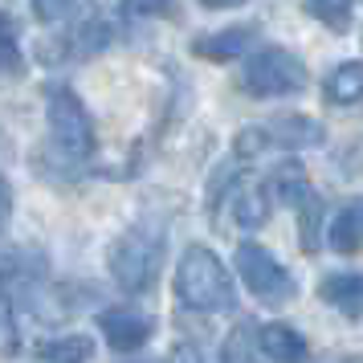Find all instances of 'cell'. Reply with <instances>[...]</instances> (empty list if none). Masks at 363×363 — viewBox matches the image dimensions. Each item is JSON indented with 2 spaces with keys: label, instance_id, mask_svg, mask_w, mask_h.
Instances as JSON below:
<instances>
[{
  "label": "cell",
  "instance_id": "cell-17",
  "mask_svg": "<svg viewBox=\"0 0 363 363\" xmlns=\"http://www.w3.org/2000/svg\"><path fill=\"white\" fill-rule=\"evenodd\" d=\"M302 9H306V17H314L330 33H347L351 29V0H306Z\"/></svg>",
  "mask_w": 363,
  "mask_h": 363
},
{
  "label": "cell",
  "instance_id": "cell-7",
  "mask_svg": "<svg viewBox=\"0 0 363 363\" xmlns=\"http://www.w3.org/2000/svg\"><path fill=\"white\" fill-rule=\"evenodd\" d=\"M216 200H225L229 204V220L237 229H262L269 213H274V196H269V188L262 184H245L241 180V167H233V184L229 188H220L216 184Z\"/></svg>",
  "mask_w": 363,
  "mask_h": 363
},
{
  "label": "cell",
  "instance_id": "cell-12",
  "mask_svg": "<svg viewBox=\"0 0 363 363\" xmlns=\"http://www.w3.org/2000/svg\"><path fill=\"white\" fill-rule=\"evenodd\" d=\"M94 359V339L90 335H53L41 339L29 351V363H90Z\"/></svg>",
  "mask_w": 363,
  "mask_h": 363
},
{
  "label": "cell",
  "instance_id": "cell-16",
  "mask_svg": "<svg viewBox=\"0 0 363 363\" xmlns=\"http://www.w3.org/2000/svg\"><path fill=\"white\" fill-rule=\"evenodd\" d=\"M294 213H298V245H302V253H318L323 233H327V204H323V196L311 188L294 204Z\"/></svg>",
  "mask_w": 363,
  "mask_h": 363
},
{
  "label": "cell",
  "instance_id": "cell-10",
  "mask_svg": "<svg viewBox=\"0 0 363 363\" xmlns=\"http://www.w3.org/2000/svg\"><path fill=\"white\" fill-rule=\"evenodd\" d=\"M253 45V25H233V29H216V33H200L192 37L188 53L204 57V62H233V57H245Z\"/></svg>",
  "mask_w": 363,
  "mask_h": 363
},
{
  "label": "cell",
  "instance_id": "cell-5",
  "mask_svg": "<svg viewBox=\"0 0 363 363\" xmlns=\"http://www.w3.org/2000/svg\"><path fill=\"white\" fill-rule=\"evenodd\" d=\"M311 74L302 66V57L290 53L286 45H265L253 50L237 69V86L249 99H281V94H298L306 90Z\"/></svg>",
  "mask_w": 363,
  "mask_h": 363
},
{
  "label": "cell",
  "instance_id": "cell-2",
  "mask_svg": "<svg viewBox=\"0 0 363 363\" xmlns=\"http://www.w3.org/2000/svg\"><path fill=\"white\" fill-rule=\"evenodd\" d=\"M167 253V233L155 225H131L127 233H118L111 253H106V269L123 294H147L160 281Z\"/></svg>",
  "mask_w": 363,
  "mask_h": 363
},
{
  "label": "cell",
  "instance_id": "cell-20",
  "mask_svg": "<svg viewBox=\"0 0 363 363\" xmlns=\"http://www.w3.org/2000/svg\"><path fill=\"white\" fill-rule=\"evenodd\" d=\"M82 9V0H33V17L45 25H62Z\"/></svg>",
  "mask_w": 363,
  "mask_h": 363
},
{
  "label": "cell",
  "instance_id": "cell-21",
  "mask_svg": "<svg viewBox=\"0 0 363 363\" xmlns=\"http://www.w3.org/2000/svg\"><path fill=\"white\" fill-rule=\"evenodd\" d=\"M123 13L135 21H155L172 17V0H123Z\"/></svg>",
  "mask_w": 363,
  "mask_h": 363
},
{
  "label": "cell",
  "instance_id": "cell-18",
  "mask_svg": "<svg viewBox=\"0 0 363 363\" xmlns=\"http://www.w3.org/2000/svg\"><path fill=\"white\" fill-rule=\"evenodd\" d=\"M220 363H262L257 347H253V323H241L229 330V339L220 347Z\"/></svg>",
  "mask_w": 363,
  "mask_h": 363
},
{
  "label": "cell",
  "instance_id": "cell-14",
  "mask_svg": "<svg viewBox=\"0 0 363 363\" xmlns=\"http://www.w3.org/2000/svg\"><path fill=\"white\" fill-rule=\"evenodd\" d=\"M327 241L335 253H347V257L363 249V196L347 200L343 208L327 220Z\"/></svg>",
  "mask_w": 363,
  "mask_h": 363
},
{
  "label": "cell",
  "instance_id": "cell-3",
  "mask_svg": "<svg viewBox=\"0 0 363 363\" xmlns=\"http://www.w3.org/2000/svg\"><path fill=\"white\" fill-rule=\"evenodd\" d=\"M45 118H50V143L62 155V164H86L99 147L94 118L69 86H50L45 90Z\"/></svg>",
  "mask_w": 363,
  "mask_h": 363
},
{
  "label": "cell",
  "instance_id": "cell-25",
  "mask_svg": "<svg viewBox=\"0 0 363 363\" xmlns=\"http://www.w3.org/2000/svg\"><path fill=\"white\" fill-rule=\"evenodd\" d=\"M314 363H363L359 355H323V359H314Z\"/></svg>",
  "mask_w": 363,
  "mask_h": 363
},
{
  "label": "cell",
  "instance_id": "cell-19",
  "mask_svg": "<svg viewBox=\"0 0 363 363\" xmlns=\"http://www.w3.org/2000/svg\"><path fill=\"white\" fill-rule=\"evenodd\" d=\"M0 66L9 74H21L25 62H21V33H17V21L9 13H0Z\"/></svg>",
  "mask_w": 363,
  "mask_h": 363
},
{
  "label": "cell",
  "instance_id": "cell-11",
  "mask_svg": "<svg viewBox=\"0 0 363 363\" xmlns=\"http://www.w3.org/2000/svg\"><path fill=\"white\" fill-rule=\"evenodd\" d=\"M257 351L274 363H306V339L290 323H265V327H257Z\"/></svg>",
  "mask_w": 363,
  "mask_h": 363
},
{
  "label": "cell",
  "instance_id": "cell-1",
  "mask_svg": "<svg viewBox=\"0 0 363 363\" xmlns=\"http://www.w3.org/2000/svg\"><path fill=\"white\" fill-rule=\"evenodd\" d=\"M176 298L184 311L196 314H225L237 306V290L225 262L208 245H188L176 265Z\"/></svg>",
  "mask_w": 363,
  "mask_h": 363
},
{
  "label": "cell",
  "instance_id": "cell-15",
  "mask_svg": "<svg viewBox=\"0 0 363 363\" xmlns=\"http://www.w3.org/2000/svg\"><path fill=\"white\" fill-rule=\"evenodd\" d=\"M323 99H327L330 106H355V102H363V62L359 57L339 62V66L323 78Z\"/></svg>",
  "mask_w": 363,
  "mask_h": 363
},
{
  "label": "cell",
  "instance_id": "cell-22",
  "mask_svg": "<svg viewBox=\"0 0 363 363\" xmlns=\"http://www.w3.org/2000/svg\"><path fill=\"white\" fill-rule=\"evenodd\" d=\"M167 363H208L204 359V351H200V343H176L172 347V355H167Z\"/></svg>",
  "mask_w": 363,
  "mask_h": 363
},
{
  "label": "cell",
  "instance_id": "cell-6",
  "mask_svg": "<svg viewBox=\"0 0 363 363\" xmlns=\"http://www.w3.org/2000/svg\"><path fill=\"white\" fill-rule=\"evenodd\" d=\"M233 262H237V274L245 281V290L262 306H286L298 294V278L257 241H241L237 253H233Z\"/></svg>",
  "mask_w": 363,
  "mask_h": 363
},
{
  "label": "cell",
  "instance_id": "cell-8",
  "mask_svg": "<svg viewBox=\"0 0 363 363\" xmlns=\"http://www.w3.org/2000/svg\"><path fill=\"white\" fill-rule=\"evenodd\" d=\"M111 41H115V25H111V21L86 17V21H78L69 33H62L57 45L45 41V45H41V57L53 62V66H57V62H69V57H94V53H102Z\"/></svg>",
  "mask_w": 363,
  "mask_h": 363
},
{
  "label": "cell",
  "instance_id": "cell-24",
  "mask_svg": "<svg viewBox=\"0 0 363 363\" xmlns=\"http://www.w3.org/2000/svg\"><path fill=\"white\" fill-rule=\"evenodd\" d=\"M204 9H237V4H245V0H200Z\"/></svg>",
  "mask_w": 363,
  "mask_h": 363
},
{
  "label": "cell",
  "instance_id": "cell-4",
  "mask_svg": "<svg viewBox=\"0 0 363 363\" xmlns=\"http://www.w3.org/2000/svg\"><path fill=\"white\" fill-rule=\"evenodd\" d=\"M327 143V127L311 115H274L269 123H253L233 139V155L241 164L262 160L265 151H311Z\"/></svg>",
  "mask_w": 363,
  "mask_h": 363
},
{
  "label": "cell",
  "instance_id": "cell-13",
  "mask_svg": "<svg viewBox=\"0 0 363 363\" xmlns=\"http://www.w3.org/2000/svg\"><path fill=\"white\" fill-rule=\"evenodd\" d=\"M318 298L343 318H363V274H327L318 281Z\"/></svg>",
  "mask_w": 363,
  "mask_h": 363
},
{
  "label": "cell",
  "instance_id": "cell-23",
  "mask_svg": "<svg viewBox=\"0 0 363 363\" xmlns=\"http://www.w3.org/2000/svg\"><path fill=\"white\" fill-rule=\"evenodd\" d=\"M9 216H13V188H9L4 176H0V229L9 225Z\"/></svg>",
  "mask_w": 363,
  "mask_h": 363
},
{
  "label": "cell",
  "instance_id": "cell-9",
  "mask_svg": "<svg viewBox=\"0 0 363 363\" xmlns=\"http://www.w3.org/2000/svg\"><path fill=\"white\" fill-rule=\"evenodd\" d=\"M99 327H102V339H106L111 351L131 355V351H139L155 335V318L135 311V306H111V311L99 314Z\"/></svg>",
  "mask_w": 363,
  "mask_h": 363
}]
</instances>
